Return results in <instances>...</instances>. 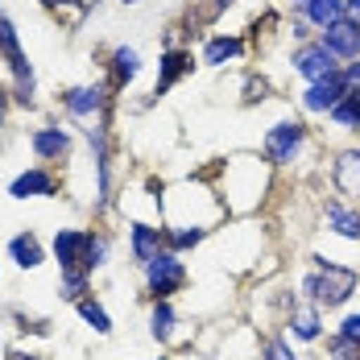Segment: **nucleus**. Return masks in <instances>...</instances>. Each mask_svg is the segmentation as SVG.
I'll list each match as a JSON object with an SVG mask.
<instances>
[{"instance_id":"nucleus-1","label":"nucleus","mask_w":360,"mask_h":360,"mask_svg":"<svg viewBox=\"0 0 360 360\" xmlns=\"http://www.w3.org/2000/svg\"><path fill=\"white\" fill-rule=\"evenodd\" d=\"M360 286V274L352 265H331V261H319V274H311L302 290L315 298V302H323V307H340V302H348Z\"/></svg>"},{"instance_id":"nucleus-2","label":"nucleus","mask_w":360,"mask_h":360,"mask_svg":"<svg viewBox=\"0 0 360 360\" xmlns=\"http://www.w3.org/2000/svg\"><path fill=\"white\" fill-rule=\"evenodd\" d=\"M145 282H149V294H158V302H162V298H170L186 282V269H182V261L174 252H158L145 265Z\"/></svg>"},{"instance_id":"nucleus-3","label":"nucleus","mask_w":360,"mask_h":360,"mask_svg":"<svg viewBox=\"0 0 360 360\" xmlns=\"http://www.w3.org/2000/svg\"><path fill=\"white\" fill-rule=\"evenodd\" d=\"M302 137H307V129H302L298 120H282V124H274L269 137H265V158H269V162H294V153H298Z\"/></svg>"},{"instance_id":"nucleus-4","label":"nucleus","mask_w":360,"mask_h":360,"mask_svg":"<svg viewBox=\"0 0 360 360\" xmlns=\"http://www.w3.org/2000/svg\"><path fill=\"white\" fill-rule=\"evenodd\" d=\"M294 71L302 75V79H311V83H319L327 75H335V54L327 50L323 41H307V46L294 54Z\"/></svg>"},{"instance_id":"nucleus-5","label":"nucleus","mask_w":360,"mask_h":360,"mask_svg":"<svg viewBox=\"0 0 360 360\" xmlns=\"http://www.w3.org/2000/svg\"><path fill=\"white\" fill-rule=\"evenodd\" d=\"M348 96V87H344V75H327V79H319V83H311L307 87V96H302V108L307 112H331L340 100Z\"/></svg>"},{"instance_id":"nucleus-6","label":"nucleus","mask_w":360,"mask_h":360,"mask_svg":"<svg viewBox=\"0 0 360 360\" xmlns=\"http://www.w3.org/2000/svg\"><path fill=\"white\" fill-rule=\"evenodd\" d=\"M323 46L335 58H360V21H335L331 30H323Z\"/></svg>"},{"instance_id":"nucleus-7","label":"nucleus","mask_w":360,"mask_h":360,"mask_svg":"<svg viewBox=\"0 0 360 360\" xmlns=\"http://www.w3.org/2000/svg\"><path fill=\"white\" fill-rule=\"evenodd\" d=\"M87 236H91V232H75V228H63V232L54 236V257H58L63 274H67V269H83V249H87ZM83 274H87V269H83Z\"/></svg>"},{"instance_id":"nucleus-8","label":"nucleus","mask_w":360,"mask_h":360,"mask_svg":"<svg viewBox=\"0 0 360 360\" xmlns=\"http://www.w3.org/2000/svg\"><path fill=\"white\" fill-rule=\"evenodd\" d=\"M331 179H335V186H340V195L360 199V149H344V153L335 158Z\"/></svg>"},{"instance_id":"nucleus-9","label":"nucleus","mask_w":360,"mask_h":360,"mask_svg":"<svg viewBox=\"0 0 360 360\" xmlns=\"http://www.w3.org/2000/svg\"><path fill=\"white\" fill-rule=\"evenodd\" d=\"M191 71H195V58H191V54H182V50H170V54L162 58V71H158V96H162V91H170L182 75H191Z\"/></svg>"},{"instance_id":"nucleus-10","label":"nucleus","mask_w":360,"mask_h":360,"mask_svg":"<svg viewBox=\"0 0 360 360\" xmlns=\"http://www.w3.org/2000/svg\"><path fill=\"white\" fill-rule=\"evenodd\" d=\"M63 104L71 108V116H96V112H104V87H71L63 96Z\"/></svg>"},{"instance_id":"nucleus-11","label":"nucleus","mask_w":360,"mask_h":360,"mask_svg":"<svg viewBox=\"0 0 360 360\" xmlns=\"http://www.w3.org/2000/svg\"><path fill=\"white\" fill-rule=\"evenodd\" d=\"M54 191L58 186H54V179L46 170H25L21 179H13V186H8L13 199H34V195H54Z\"/></svg>"},{"instance_id":"nucleus-12","label":"nucleus","mask_w":360,"mask_h":360,"mask_svg":"<svg viewBox=\"0 0 360 360\" xmlns=\"http://www.w3.org/2000/svg\"><path fill=\"white\" fill-rule=\"evenodd\" d=\"M129 236H133V257H137L141 265H149V261L162 252V232H158V228H149V224H133V228H129Z\"/></svg>"},{"instance_id":"nucleus-13","label":"nucleus","mask_w":360,"mask_h":360,"mask_svg":"<svg viewBox=\"0 0 360 360\" xmlns=\"http://www.w3.org/2000/svg\"><path fill=\"white\" fill-rule=\"evenodd\" d=\"M67 149H71V133H67V129H37L34 133L37 158H63Z\"/></svg>"},{"instance_id":"nucleus-14","label":"nucleus","mask_w":360,"mask_h":360,"mask_svg":"<svg viewBox=\"0 0 360 360\" xmlns=\"http://www.w3.org/2000/svg\"><path fill=\"white\" fill-rule=\"evenodd\" d=\"M327 228L340 232V236H348V240H356L360 236V212L344 207V203H327Z\"/></svg>"},{"instance_id":"nucleus-15","label":"nucleus","mask_w":360,"mask_h":360,"mask_svg":"<svg viewBox=\"0 0 360 360\" xmlns=\"http://www.w3.org/2000/svg\"><path fill=\"white\" fill-rule=\"evenodd\" d=\"M307 17H311V25L331 30L335 21H344V0H307Z\"/></svg>"},{"instance_id":"nucleus-16","label":"nucleus","mask_w":360,"mask_h":360,"mask_svg":"<svg viewBox=\"0 0 360 360\" xmlns=\"http://www.w3.org/2000/svg\"><path fill=\"white\" fill-rule=\"evenodd\" d=\"M8 252H13V261H17L21 269H37V265H41V245H37V236H30V232L13 236Z\"/></svg>"},{"instance_id":"nucleus-17","label":"nucleus","mask_w":360,"mask_h":360,"mask_svg":"<svg viewBox=\"0 0 360 360\" xmlns=\"http://www.w3.org/2000/svg\"><path fill=\"white\" fill-rule=\"evenodd\" d=\"M245 46H240V37H212L207 41V50H203V63L207 67H224L228 58H236Z\"/></svg>"},{"instance_id":"nucleus-18","label":"nucleus","mask_w":360,"mask_h":360,"mask_svg":"<svg viewBox=\"0 0 360 360\" xmlns=\"http://www.w3.org/2000/svg\"><path fill=\"white\" fill-rule=\"evenodd\" d=\"M319 311L315 307H298L294 315H290V331L298 335V340H319Z\"/></svg>"},{"instance_id":"nucleus-19","label":"nucleus","mask_w":360,"mask_h":360,"mask_svg":"<svg viewBox=\"0 0 360 360\" xmlns=\"http://www.w3.org/2000/svg\"><path fill=\"white\" fill-rule=\"evenodd\" d=\"M112 71H116V87L129 83V79H137V71H141V54L129 50V46H120V50L112 54Z\"/></svg>"},{"instance_id":"nucleus-20","label":"nucleus","mask_w":360,"mask_h":360,"mask_svg":"<svg viewBox=\"0 0 360 360\" xmlns=\"http://www.w3.org/2000/svg\"><path fill=\"white\" fill-rule=\"evenodd\" d=\"M331 120L344 124V129H356L360 124V96H344V100L331 108Z\"/></svg>"},{"instance_id":"nucleus-21","label":"nucleus","mask_w":360,"mask_h":360,"mask_svg":"<svg viewBox=\"0 0 360 360\" xmlns=\"http://www.w3.org/2000/svg\"><path fill=\"white\" fill-rule=\"evenodd\" d=\"M79 315H83V319H87L91 327H96L100 335H108V331H112V319H108V311H104V307H96L91 298H79Z\"/></svg>"},{"instance_id":"nucleus-22","label":"nucleus","mask_w":360,"mask_h":360,"mask_svg":"<svg viewBox=\"0 0 360 360\" xmlns=\"http://www.w3.org/2000/svg\"><path fill=\"white\" fill-rule=\"evenodd\" d=\"M153 335L158 340H170L174 335V311H170V302H158L153 307Z\"/></svg>"},{"instance_id":"nucleus-23","label":"nucleus","mask_w":360,"mask_h":360,"mask_svg":"<svg viewBox=\"0 0 360 360\" xmlns=\"http://www.w3.org/2000/svg\"><path fill=\"white\" fill-rule=\"evenodd\" d=\"M104 257H108V240H104V236H87V249H83V269L91 274L96 265H104Z\"/></svg>"},{"instance_id":"nucleus-24","label":"nucleus","mask_w":360,"mask_h":360,"mask_svg":"<svg viewBox=\"0 0 360 360\" xmlns=\"http://www.w3.org/2000/svg\"><path fill=\"white\" fill-rule=\"evenodd\" d=\"M79 294H87V274L83 269H67L63 274V298H79Z\"/></svg>"},{"instance_id":"nucleus-25","label":"nucleus","mask_w":360,"mask_h":360,"mask_svg":"<svg viewBox=\"0 0 360 360\" xmlns=\"http://www.w3.org/2000/svg\"><path fill=\"white\" fill-rule=\"evenodd\" d=\"M331 360H360V344L335 335V340H331Z\"/></svg>"},{"instance_id":"nucleus-26","label":"nucleus","mask_w":360,"mask_h":360,"mask_svg":"<svg viewBox=\"0 0 360 360\" xmlns=\"http://www.w3.org/2000/svg\"><path fill=\"white\" fill-rule=\"evenodd\" d=\"M203 240V228H186V232H174V249H191Z\"/></svg>"},{"instance_id":"nucleus-27","label":"nucleus","mask_w":360,"mask_h":360,"mask_svg":"<svg viewBox=\"0 0 360 360\" xmlns=\"http://www.w3.org/2000/svg\"><path fill=\"white\" fill-rule=\"evenodd\" d=\"M344 75V87H348V96H360V63H348V71Z\"/></svg>"},{"instance_id":"nucleus-28","label":"nucleus","mask_w":360,"mask_h":360,"mask_svg":"<svg viewBox=\"0 0 360 360\" xmlns=\"http://www.w3.org/2000/svg\"><path fill=\"white\" fill-rule=\"evenodd\" d=\"M265 360H294V356H290V348H286V340H269Z\"/></svg>"},{"instance_id":"nucleus-29","label":"nucleus","mask_w":360,"mask_h":360,"mask_svg":"<svg viewBox=\"0 0 360 360\" xmlns=\"http://www.w3.org/2000/svg\"><path fill=\"white\" fill-rule=\"evenodd\" d=\"M340 335H344V340H352V344H360V315H348L344 327H340Z\"/></svg>"},{"instance_id":"nucleus-30","label":"nucleus","mask_w":360,"mask_h":360,"mask_svg":"<svg viewBox=\"0 0 360 360\" xmlns=\"http://www.w3.org/2000/svg\"><path fill=\"white\" fill-rule=\"evenodd\" d=\"M344 17L348 21H360V0H344Z\"/></svg>"},{"instance_id":"nucleus-31","label":"nucleus","mask_w":360,"mask_h":360,"mask_svg":"<svg viewBox=\"0 0 360 360\" xmlns=\"http://www.w3.org/2000/svg\"><path fill=\"white\" fill-rule=\"evenodd\" d=\"M46 8H63V4H75V0H41Z\"/></svg>"},{"instance_id":"nucleus-32","label":"nucleus","mask_w":360,"mask_h":360,"mask_svg":"<svg viewBox=\"0 0 360 360\" xmlns=\"http://www.w3.org/2000/svg\"><path fill=\"white\" fill-rule=\"evenodd\" d=\"M0 124H4V91H0Z\"/></svg>"},{"instance_id":"nucleus-33","label":"nucleus","mask_w":360,"mask_h":360,"mask_svg":"<svg viewBox=\"0 0 360 360\" xmlns=\"http://www.w3.org/2000/svg\"><path fill=\"white\" fill-rule=\"evenodd\" d=\"M124 4H141V0H124Z\"/></svg>"},{"instance_id":"nucleus-34","label":"nucleus","mask_w":360,"mask_h":360,"mask_svg":"<svg viewBox=\"0 0 360 360\" xmlns=\"http://www.w3.org/2000/svg\"><path fill=\"white\" fill-rule=\"evenodd\" d=\"M298 4H307V0H298Z\"/></svg>"}]
</instances>
